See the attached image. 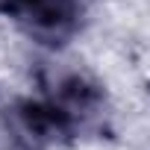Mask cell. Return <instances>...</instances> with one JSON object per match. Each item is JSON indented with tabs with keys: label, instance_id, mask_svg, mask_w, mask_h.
<instances>
[{
	"label": "cell",
	"instance_id": "cell-2",
	"mask_svg": "<svg viewBox=\"0 0 150 150\" xmlns=\"http://www.w3.org/2000/svg\"><path fill=\"white\" fill-rule=\"evenodd\" d=\"M80 124L74 121L53 97L18 100L6 112V132L21 150H47L68 141Z\"/></svg>",
	"mask_w": 150,
	"mask_h": 150
},
{
	"label": "cell",
	"instance_id": "cell-1",
	"mask_svg": "<svg viewBox=\"0 0 150 150\" xmlns=\"http://www.w3.org/2000/svg\"><path fill=\"white\" fill-rule=\"evenodd\" d=\"M0 12L33 41L56 47L77 35L86 15V3L83 0H0Z\"/></svg>",
	"mask_w": 150,
	"mask_h": 150
}]
</instances>
